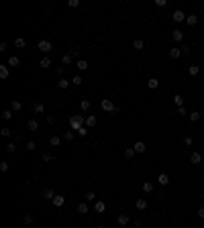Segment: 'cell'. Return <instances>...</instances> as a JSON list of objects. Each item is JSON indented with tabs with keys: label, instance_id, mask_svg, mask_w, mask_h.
I'll return each instance as SVG.
<instances>
[{
	"label": "cell",
	"instance_id": "816d5d0a",
	"mask_svg": "<svg viewBox=\"0 0 204 228\" xmlns=\"http://www.w3.org/2000/svg\"><path fill=\"white\" fill-rule=\"evenodd\" d=\"M178 114H180V116H186V114H188V112H186V108L182 106V108H178Z\"/></svg>",
	"mask_w": 204,
	"mask_h": 228
},
{
	"label": "cell",
	"instance_id": "bcb514c9",
	"mask_svg": "<svg viewBox=\"0 0 204 228\" xmlns=\"http://www.w3.org/2000/svg\"><path fill=\"white\" fill-rule=\"evenodd\" d=\"M6 151H8V153H14V151H16V147H14L12 143H8V145H6Z\"/></svg>",
	"mask_w": 204,
	"mask_h": 228
},
{
	"label": "cell",
	"instance_id": "83f0119b",
	"mask_svg": "<svg viewBox=\"0 0 204 228\" xmlns=\"http://www.w3.org/2000/svg\"><path fill=\"white\" fill-rule=\"evenodd\" d=\"M0 78H2V80H6V78H8V67H6V65H2V67H0Z\"/></svg>",
	"mask_w": 204,
	"mask_h": 228
},
{
	"label": "cell",
	"instance_id": "d6986e66",
	"mask_svg": "<svg viewBox=\"0 0 204 228\" xmlns=\"http://www.w3.org/2000/svg\"><path fill=\"white\" fill-rule=\"evenodd\" d=\"M19 63H21V59H19V57H16V55H12V57H8V65H12V67H16V65H19Z\"/></svg>",
	"mask_w": 204,
	"mask_h": 228
},
{
	"label": "cell",
	"instance_id": "7dc6e473",
	"mask_svg": "<svg viewBox=\"0 0 204 228\" xmlns=\"http://www.w3.org/2000/svg\"><path fill=\"white\" fill-rule=\"evenodd\" d=\"M68 4L71 6V8H76V6H80V0H69Z\"/></svg>",
	"mask_w": 204,
	"mask_h": 228
},
{
	"label": "cell",
	"instance_id": "7c38bea8",
	"mask_svg": "<svg viewBox=\"0 0 204 228\" xmlns=\"http://www.w3.org/2000/svg\"><path fill=\"white\" fill-rule=\"evenodd\" d=\"M43 198H45V200H53V198H55V192H53L51 187H47L45 192H43Z\"/></svg>",
	"mask_w": 204,
	"mask_h": 228
},
{
	"label": "cell",
	"instance_id": "f35d334b",
	"mask_svg": "<svg viewBox=\"0 0 204 228\" xmlns=\"http://www.w3.org/2000/svg\"><path fill=\"white\" fill-rule=\"evenodd\" d=\"M78 135L80 137H86V135H88V126H82V128L78 130Z\"/></svg>",
	"mask_w": 204,
	"mask_h": 228
},
{
	"label": "cell",
	"instance_id": "ee69618b",
	"mask_svg": "<svg viewBox=\"0 0 204 228\" xmlns=\"http://www.w3.org/2000/svg\"><path fill=\"white\" fill-rule=\"evenodd\" d=\"M0 133H2V137H10V128H6V126H4Z\"/></svg>",
	"mask_w": 204,
	"mask_h": 228
},
{
	"label": "cell",
	"instance_id": "4fadbf2b",
	"mask_svg": "<svg viewBox=\"0 0 204 228\" xmlns=\"http://www.w3.org/2000/svg\"><path fill=\"white\" fill-rule=\"evenodd\" d=\"M94 210H96L98 214H102V212L106 210V204H104V202H96V204H94Z\"/></svg>",
	"mask_w": 204,
	"mask_h": 228
},
{
	"label": "cell",
	"instance_id": "603a6c76",
	"mask_svg": "<svg viewBox=\"0 0 204 228\" xmlns=\"http://www.w3.org/2000/svg\"><path fill=\"white\" fill-rule=\"evenodd\" d=\"M69 84H71V81H68V80H63V78H61V80L57 81V88H61V90H66V88H68Z\"/></svg>",
	"mask_w": 204,
	"mask_h": 228
},
{
	"label": "cell",
	"instance_id": "8fae6325",
	"mask_svg": "<svg viewBox=\"0 0 204 228\" xmlns=\"http://www.w3.org/2000/svg\"><path fill=\"white\" fill-rule=\"evenodd\" d=\"M171 37H173V41H176V43H180L182 39H184V33H182V31H178V29H176V31L171 33Z\"/></svg>",
	"mask_w": 204,
	"mask_h": 228
},
{
	"label": "cell",
	"instance_id": "8992f818",
	"mask_svg": "<svg viewBox=\"0 0 204 228\" xmlns=\"http://www.w3.org/2000/svg\"><path fill=\"white\" fill-rule=\"evenodd\" d=\"M51 202H53V206H55V208H61V206L66 204V198H63V195H55Z\"/></svg>",
	"mask_w": 204,
	"mask_h": 228
},
{
	"label": "cell",
	"instance_id": "f1b7e54d",
	"mask_svg": "<svg viewBox=\"0 0 204 228\" xmlns=\"http://www.w3.org/2000/svg\"><path fill=\"white\" fill-rule=\"evenodd\" d=\"M12 110H14V112H19V110H21V108H23V104L19 102V100H12V106H10Z\"/></svg>",
	"mask_w": 204,
	"mask_h": 228
},
{
	"label": "cell",
	"instance_id": "d6a6232c",
	"mask_svg": "<svg viewBox=\"0 0 204 228\" xmlns=\"http://www.w3.org/2000/svg\"><path fill=\"white\" fill-rule=\"evenodd\" d=\"M78 212L80 214H88V206L86 204H78Z\"/></svg>",
	"mask_w": 204,
	"mask_h": 228
},
{
	"label": "cell",
	"instance_id": "f907efd6",
	"mask_svg": "<svg viewBox=\"0 0 204 228\" xmlns=\"http://www.w3.org/2000/svg\"><path fill=\"white\" fill-rule=\"evenodd\" d=\"M0 169H2V171H8V163H6V161H2V163H0Z\"/></svg>",
	"mask_w": 204,
	"mask_h": 228
},
{
	"label": "cell",
	"instance_id": "f546056e",
	"mask_svg": "<svg viewBox=\"0 0 204 228\" xmlns=\"http://www.w3.org/2000/svg\"><path fill=\"white\" fill-rule=\"evenodd\" d=\"M137 210H145V208H147V202H145V200H137Z\"/></svg>",
	"mask_w": 204,
	"mask_h": 228
},
{
	"label": "cell",
	"instance_id": "4dcf8cb0",
	"mask_svg": "<svg viewBox=\"0 0 204 228\" xmlns=\"http://www.w3.org/2000/svg\"><path fill=\"white\" fill-rule=\"evenodd\" d=\"M94 124H96V116H88V118H86V126L90 128V126H94Z\"/></svg>",
	"mask_w": 204,
	"mask_h": 228
},
{
	"label": "cell",
	"instance_id": "3957f363",
	"mask_svg": "<svg viewBox=\"0 0 204 228\" xmlns=\"http://www.w3.org/2000/svg\"><path fill=\"white\" fill-rule=\"evenodd\" d=\"M37 49H39V51H43V53H49V51H51L53 47H51V43H49V41H45V39H41V41L37 43Z\"/></svg>",
	"mask_w": 204,
	"mask_h": 228
},
{
	"label": "cell",
	"instance_id": "484cf974",
	"mask_svg": "<svg viewBox=\"0 0 204 228\" xmlns=\"http://www.w3.org/2000/svg\"><path fill=\"white\" fill-rule=\"evenodd\" d=\"M84 200H86V202H94V200H96V194H94V192H86Z\"/></svg>",
	"mask_w": 204,
	"mask_h": 228
},
{
	"label": "cell",
	"instance_id": "8d00e7d4",
	"mask_svg": "<svg viewBox=\"0 0 204 228\" xmlns=\"http://www.w3.org/2000/svg\"><path fill=\"white\" fill-rule=\"evenodd\" d=\"M2 118H4V120H10L12 118V110H4V112H2Z\"/></svg>",
	"mask_w": 204,
	"mask_h": 228
},
{
	"label": "cell",
	"instance_id": "ba28073f",
	"mask_svg": "<svg viewBox=\"0 0 204 228\" xmlns=\"http://www.w3.org/2000/svg\"><path fill=\"white\" fill-rule=\"evenodd\" d=\"M116 222H118V226H127V224H129V216H127V214H118Z\"/></svg>",
	"mask_w": 204,
	"mask_h": 228
},
{
	"label": "cell",
	"instance_id": "836d02e7",
	"mask_svg": "<svg viewBox=\"0 0 204 228\" xmlns=\"http://www.w3.org/2000/svg\"><path fill=\"white\" fill-rule=\"evenodd\" d=\"M143 45H145V43H143V39H135V43H133V47H135V49H143Z\"/></svg>",
	"mask_w": 204,
	"mask_h": 228
},
{
	"label": "cell",
	"instance_id": "6da1fadb",
	"mask_svg": "<svg viewBox=\"0 0 204 228\" xmlns=\"http://www.w3.org/2000/svg\"><path fill=\"white\" fill-rule=\"evenodd\" d=\"M69 126H71V130H80L82 126H86V118L82 114H74L69 118Z\"/></svg>",
	"mask_w": 204,
	"mask_h": 228
},
{
	"label": "cell",
	"instance_id": "c3c4849f",
	"mask_svg": "<svg viewBox=\"0 0 204 228\" xmlns=\"http://www.w3.org/2000/svg\"><path fill=\"white\" fill-rule=\"evenodd\" d=\"M23 220H25V224H31V222H33V216H31V214H27Z\"/></svg>",
	"mask_w": 204,
	"mask_h": 228
},
{
	"label": "cell",
	"instance_id": "7bdbcfd3",
	"mask_svg": "<svg viewBox=\"0 0 204 228\" xmlns=\"http://www.w3.org/2000/svg\"><path fill=\"white\" fill-rule=\"evenodd\" d=\"M80 51H82V49H80V47H71V51H69V55L74 57V55H78Z\"/></svg>",
	"mask_w": 204,
	"mask_h": 228
},
{
	"label": "cell",
	"instance_id": "44dd1931",
	"mask_svg": "<svg viewBox=\"0 0 204 228\" xmlns=\"http://www.w3.org/2000/svg\"><path fill=\"white\" fill-rule=\"evenodd\" d=\"M49 145H51V147H59V145H61V138L59 137H51L49 138Z\"/></svg>",
	"mask_w": 204,
	"mask_h": 228
},
{
	"label": "cell",
	"instance_id": "2e32d148",
	"mask_svg": "<svg viewBox=\"0 0 204 228\" xmlns=\"http://www.w3.org/2000/svg\"><path fill=\"white\" fill-rule=\"evenodd\" d=\"M186 23L190 24V27H194V24L198 23V16H196V14H190V16H186Z\"/></svg>",
	"mask_w": 204,
	"mask_h": 228
},
{
	"label": "cell",
	"instance_id": "e575fe53",
	"mask_svg": "<svg viewBox=\"0 0 204 228\" xmlns=\"http://www.w3.org/2000/svg\"><path fill=\"white\" fill-rule=\"evenodd\" d=\"M125 157H127V159H133V157H135V149H127Z\"/></svg>",
	"mask_w": 204,
	"mask_h": 228
},
{
	"label": "cell",
	"instance_id": "9a60e30c",
	"mask_svg": "<svg viewBox=\"0 0 204 228\" xmlns=\"http://www.w3.org/2000/svg\"><path fill=\"white\" fill-rule=\"evenodd\" d=\"M88 67H90V65H88L86 59H80V61H78V69H80V71H86Z\"/></svg>",
	"mask_w": 204,
	"mask_h": 228
},
{
	"label": "cell",
	"instance_id": "b9f144b4",
	"mask_svg": "<svg viewBox=\"0 0 204 228\" xmlns=\"http://www.w3.org/2000/svg\"><path fill=\"white\" fill-rule=\"evenodd\" d=\"M165 4H168V2H165V0H155V6H157V8H163V6H165Z\"/></svg>",
	"mask_w": 204,
	"mask_h": 228
},
{
	"label": "cell",
	"instance_id": "7402d4cb",
	"mask_svg": "<svg viewBox=\"0 0 204 228\" xmlns=\"http://www.w3.org/2000/svg\"><path fill=\"white\" fill-rule=\"evenodd\" d=\"M143 192H145V194H151V192H153V183L145 181V183H143Z\"/></svg>",
	"mask_w": 204,
	"mask_h": 228
},
{
	"label": "cell",
	"instance_id": "74e56055",
	"mask_svg": "<svg viewBox=\"0 0 204 228\" xmlns=\"http://www.w3.org/2000/svg\"><path fill=\"white\" fill-rule=\"evenodd\" d=\"M82 76H74V78H71V84H76V86H80V84H82Z\"/></svg>",
	"mask_w": 204,
	"mask_h": 228
},
{
	"label": "cell",
	"instance_id": "e0dca14e",
	"mask_svg": "<svg viewBox=\"0 0 204 228\" xmlns=\"http://www.w3.org/2000/svg\"><path fill=\"white\" fill-rule=\"evenodd\" d=\"M147 86H149V88H151V90H155V88H157V86H159V80H157V78H149Z\"/></svg>",
	"mask_w": 204,
	"mask_h": 228
},
{
	"label": "cell",
	"instance_id": "4316f807",
	"mask_svg": "<svg viewBox=\"0 0 204 228\" xmlns=\"http://www.w3.org/2000/svg\"><path fill=\"white\" fill-rule=\"evenodd\" d=\"M173 104H176L178 108H182V106H184V98H182V96H173Z\"/></svg>",
	"mask_w": 204,
	"mask_h": 228
},
{
	"label": "cell",
	"instance_id": "1f68e13d",
	"mask_svg": "<svg viewBox=\"0 0 204 228\" xmlns=\"http://www.w3.org/2000/svg\"><path fill=\"white\" fill-rule=\"evenodd\" d=\"M80 108H82V110L86 112V110L90 108V100H82V102H80Z\"/></svg>",
	"mask_w": 204,
	"mask_h": 228
},
{
	"label": "cell",
	"instance_id": "681fc988",
	"mask_svg": "<svg viewBox=\"0 0 204 228\" xmlns=\"http://www.w3.org/2000/svg\"><path fill=\"white\" fill-rule=\"evenodd\" d=\"M180 49H182V53H184V55H188V53H190V47H188V45L180 47Z\"/></svg>",
	"mask_w": 204,
	"mask_h": 228
},
{
	"label": "cell",
	"instance_id": "5b68a950",
	"mask_svg": "<svg viewBox=\"0 0 204 228\" xmlns=\"http://www.w3.org/2000/svg\"><path fill=\"white\" fill-rule=\"evenodd\" d=\"M190 163H192V165H200V163H202V155H200V153H192V155H190Z\"/></svg>",
	"mask_w": 204,
	"mask_h": 228
},
{
	"label": "cell",
	"instance_id": "30bf717a",
	"mask_svg": "<svg viewBox=\"0 0 204 228\" xmlns=\"http://www.w3.org/2000/svg\"><path fill=\"white\" fill-rule=\"evenodd\" d=\"M27 128H29V130H37V128H39V122H37V120H35V118H31V120H29V122H27Z\"/></svg>",
	"mask_w": 204,
	"mask_h": 228
},
{
	"label": "cell",
	"instance_id": "f5cc1de1",
	"mask_svg": "<svg viewBox=\"0 0 204 228\" xmlns=\"http://www.w3.org/2000/svg\"><path fill=\"white\" fill-rule=\"evenodd\" d=\"M196 212H198V216H200V218H204V206H202V208H198Z\"/></svg>",
	"mask_w": 204,
	"mask_h": 228
},
{
	"label": "cell",
	"instance_id": "52a82bcc",
	"mask_svg": "<svg viewBox=\"0 0 204 228\" xmlns=\"http://www.w3.org/2000/svg\"><path fill=\"white\" fill-rule=\"evenodd\" d=\"M133 149H135V153H145V143H143V141H137L135 145H133Z\"/></svg>",
	"mask_w": 204,
	"mask_h": 228
},
{
	"label": "cell",
	"instance_id": "ab89813d",
	"mask_svg": "<svg viewBox=\"0 0 204 228\" xmlns=\"http://www.w3.org/2000/svg\"><path fill=\"white\" fill-rule=\"evenodd\" d=\"M61 61H63L66 65H69V63H71V55H69V53H68V55H63V57H61Z\"/></svg>",
	"mask_w": 204,
	"mask_h": 228
},
{
	"label": "cell",
	"instance_id": "60d3db41",
	"mask_svg": "<svg viewBox=\"0 0 204 228\" xmlns=\"http://www.w3.org/2000/svg\"><path fill=\"white\" fill-rule=\"evenodd\" d=\"M63 138H66V141H74V130H68V133L63 135Z\"/></svg>",
	"mask_w": 204,
	"mask_h": 228
},
{
	"label": "cell",
	"instance_id": "ffe728a7",
	"mask_svg": "<svg viewBox=\"0 0 204 228\" xmlns=\"http://www.w3.org/2000/svg\"><path fill=\"white\" fill-rule=\"evenodd\" d=\"M39 65H41V67H43V69H47V67H49V65H51V59H49V57H43V59L39 61Z\"/></svg>",
	"mask_w": 204,
	"mask_h": 228
},
{
	"label": "cell",
	"instance_id": "9c48e42d",
	"mask_svg": "<svg viewBox=\"0 0 204 228\" xmlns=\"http://www.w3.org/2000/svg\"><path fill=\"white\" fill-rule=\"evenodd\" d=\"M170 183V175L168 173H159V185H168Z\"/></svg>",
	"mask_w": 204,
	"mask_h": 228
},
{
	"label": "cell",
	"instance_id": "d4e9b609",
	"mask_svg": "<svg viewBox=\"0 0 204 228\" xmlns=\"http://www.w3.org/2000/svg\"><path fill=\"white\" fill-rule=\"evenodd\" d=\"M200 118H202V114H200V112H190V120H192V122H198Z\"/></svg>",
	"mask_w": 204,
	"mask_h": 228
},
{
	"label": "cell",
	"instance_id": "d590c367",
	"mask_svg": "<svg viewBox=\"0 0 204 228\" xmlns=\"http://www.w3.org/2000/svg\"><path fill=\"white\" fill-rule=\"evenodd\" d=\"M14 45L19 47V49H23V47L27 45V43H25V39H21V37H19V39H16V41H14Z\"/></svg>",
	"mask_w": 204,
	"mask_h": 228
},
{
	"label": "cell",
	"instance_id": "11a10c76",
	"mask_svg": "<svg viewBox=\"0 0 204 228\" xmlns=\"http://www.w3.org/2000/svg\"><path fill=\"white\" fill-rule=\"evenodd\" d=\"M96 228H104V226H96Z\"/></svg>",
	"mask_w": 204,
	"mask_h": 228
},
{
	"label": "cell",
	"instance_id": "db71d44e",
	"mask_svg": "<svg viewBox=\"0 0 204 228\" xmlns=\"http://www.w3.org/2000/svg\"><path fill=\"white\" fill-rule=\"evenodd\" d=\"M51 159H53L51 155H47V153H45V155H43V161H45V163H47V161H51Z\"/></svg>",
	"mask_w": 204,
	"mask_h": 228
},
{
	"label": "cell",
	"instance_id": "ac0fdd59",
	"mask_svg": "<svg viewBox=\"0 0 204 228\" xmlns=\"http://www.w3.org/2000/svg\"><path fill=\"white\" fill-rule=\"evenodd\" d=\"M180 55H182V49H180V47H173V49L170 51V57H173V59H178Z\"/></svg>",
	"mask_w": 204,
	"mask_h": 228
},
{
	"label": "cell",
	"instance_id": "cb8c5ba5",
	"mask_svg": "<svg viewBox=\"0 0 204 228\" xmlns=\"http://www.w3.org/2000/svg\"><path fill=\"white\" fill-rule=\"evenodd\" d=\"M188 73H190V76H198V73H200L198 65H190V67H188Z\"/></svg>",
	"mask_w": 204,
	"mask_h": 228
},
{
	"label": "cell",
	"instance_id": "9f6ffc18",
	"mask_svg": "<svg viewBox=\"0 0 204 228\" xmlns=\"http://www.w3.org/2000/svg\"><path fill=\"white\" fill-rule=\"evenodd\" d=\"M202 200H204V195H202Z\"/></svg>",
	"mask_w": 204,
	"mask_h": 228
},
{
	"label": "cell",
	"instance_id": "5bb4252c",
	"mask_svg": "<svg viewBox=\"0 0 204 228\" xmlns=\"http://www.w3.org/2000/svg\"><path fill=\"white\" fill-rule=\"evenodd\" d=\"M33 110H35V114H43V112H45V104L37 102V104H35V108H33Z\"/></svg>",
	"mask_w": 204,
	"mask_h": 228
},
{
	"label": "cell",
	"instance_id": "f6af8a7d",
	"mask_svg": "<svg viewBox=\"0 0 204 228\" xmlns=\"http://www.w3.org/2000/svg\"><path fill=\"white\" fill-rule=\"evenodd\" d=\"M35 147H37V145H35L33 141H29V143H27V151H35Z\"/></svg>",
	"mask_w": 204,
	"mask_h": 228
},
{
	"label": "cell",
	"instance_id": "7a4b0ae2",
	"mask_svg": "<svg viewBox=\"0 0 204 228\" xmlns=\"http://www.w3.org/2000/svg\"><path fill=\"white\" fill-rule=\"evenodd\" d=\"M100 106H102V110H104V112H114V110H116V106H114L108 98H104V100L100 102Z\"/></svg>",
	"mask_w": 204,
	"mask_h": 228
},
{
	"label": "cell",
	"instance_id": "277c9868",
	"mask_svg": "<svg viewBox=\"0 0 204 228\" xmlns=\"http://www.w3.org/2000/svg\"><path fill=\"white\" fill-rule=\"evenodd\" d=\"M171 19H173V23H182V21H186V14L182 10H176L173 14H171Z\"/></svg>",
	"mask_w": 204,
	"mask_h": 228
}]
</instances>
